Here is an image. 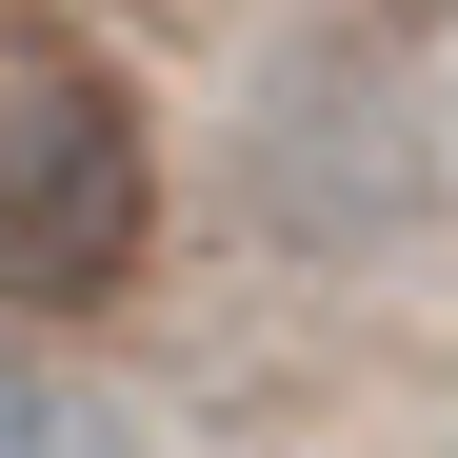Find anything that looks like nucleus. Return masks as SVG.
I'll return each instance as SVG.
<instances>
[{
	"label": "nucleus",
	"instance_id": "obj_1",
	"mask_svg": "<svg viewBox=\"0 0 458 458\" xmlns=\"http://www.w3.org/2000/svg\"><path fill=\"white\" fill-rule=\"evenodd\" d=\"M160 240V160H140V100L81 60H0V319H81L140 279Z\"/></svg>",
	"mask_w": 458,
	"mask_h": 458
},
{
	"label": "nucleus",
	"instance_id": "obj_2",
	"mask_svg": "<svg viewBox=\"0 0 458 458\" xmlns=\"http://www.w3.org/2000/svg\"><path fill=\"white\" fill-rule=\"evenodd\" d=\"M0 458H140V419L81 399L60 359H0Z\"/></svg>",
	"mask_w": 458,
	"mask_h": 458
}]
</instances>
